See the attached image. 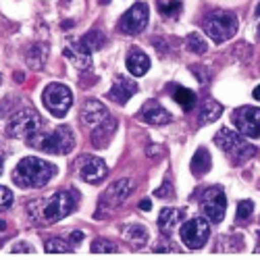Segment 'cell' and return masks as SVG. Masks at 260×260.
I'll use <instances>...</instances> for the list:
<instances>
[{"label": "cell", "mask_w": 260, "mask_h": 260, "mask_svg": "<svg viewBox=\"0 0 260 260\" xmlns=\"http://www.w3.org/2000/svg\"><path fill=\"white\" fill-rule=\"evenodd\" d=\"M252 96H254L256 100H260V85H256V88H254V92H252Z\"/></svg>", "instance_id": "d590c367"}, {"label": "cell", "mask_w": 260, "mask_h": 260, "mask_svg": "<svg viewBox=\"0 0 260 260\" xmlns=\"http://www.w3.org/2000/svg\"><path fill=\"white\" fill-rule=\"evenodd\" d=\"M202 27L212 42L223 44V42H227L237 34V17L229 11H212L202 19Z\"/></svg>", "instance_id": "5b68a950"}, {"label": "cell", "mask_w": 260, "mask_h": 260, "mask_svg": "<svg viewBox=\"0 0 260 260\" xmlns=\"http://www.w3.org/2000/svg\"><path fill=\"white\" fill-rule=\"evenodd\" d=\"M181 242L189 248V250H200L206 246L208 235H210V223L206 219H189L187 223L181 225Z\"/></svg>", "instance_id": "30bf717a"}, {"label": "cell", "mask_w": 260, "mask_h": 260, "mask_svg": "<svg viewBox=\"0 0 260 260\" xmlns=\"http://www.w3.org/2000/svg\"><path fill=\"white\" fill-rule=\"evenodd\" d=\"M54 175H56V167L52 162H46L38 156H27L15 167L13 181H15V185L23 187V189H40Z\"/></svg>", "instance_id": "7a4b0ae2"}, {"label": "cell", "mask_w": 260, "mask_h": 260, "mask_svg": "<svg viewBox=\"0 0 260 260\" xmlns=\"http://www.w3.org/2000/svg\"><path fill=\"white\" fill-rule=\"evenodd\" d=\"M23 252H34V248L29 246V244H17V246H13V254H23Z\"/></svg>", "instance_id": "836d02e7"}, {"label": "cell", "mask_w": 260, "mask_h": 260, "mask_svg": "<svg viewBox=\"0 0 260 260\" xmlns=\"http://www.w3.org/2000/svg\"><path fill=\"white\" fill-rule=\"evenodd\" d=\"M154 252H179V248L175 244H171V242H158L154 246Z\"/></svg>", "instance_id": "d6a6232c"}, {"label": "cell", "mask_w": 260, "mask_h": 260, "mask_svg": "<svg viewBox=\"0 0 260 260\" xmlns=\"http://www.w3.org/2000/svg\"><path fill=\"white\" fill-rule=\"evenodd\" d=\"M108 119H111V113H108V108L98 100H88L81 108V123L88 129H96Z\"/></svg>", "instance_id": "5bb4252c"}, {"label": "cell", "mask_w": 260, "mask_h": 260, "mask_svg": "<svg viewBox=\"0 0 260 260\" xmlns=\"http://www.w3.org/2000/svg\"><path fill=\"white\" fill-rule=\"evenodd\" d=\"M140 119L148 125H167L171 123V113L167 108H162L156 100H148L140 111Z\"/></svg>", "instance_id": "9a60e30c"}, {"label": "cell", "mask_w": 260, "mask_h": 260, "mask_svg": "<svg viewBox=\"0 0 260 260\" xmlns=\"http://www.w3.org/2000/svg\"><path fill=\"white\" fill-rule=\"evenodd\" d=\"M214 144L219 146L235 165H242V162L254 158L256 152H258V150L246 140V136L235 134V132H231V129H227V127H223V129L216 132Z\"/></svg>", "instance_id": "3957f363"}, {"label": "cell", "mask_w": 260, "mask_h": 260, "mask_svg": "<svg viewBox=\"0 0 260 260\" xmlns=\"http://www.w3.org/2000/svg\"><path fill=\"white\" fill-rule=\"evenodd\" d=\"M0 175H3V156H0Z\"/></svg>", "instance_id": "f35d334b"}, {"label": "cell", "mask_w": 260, "mask_h": 260, "mask_svg": "<svg viewBox=\"0 0 260 260\" xmlns=\"http://www.w3.org/2000/svg\"><path fill=\"white\" fill-rule=\"evenodd\" d=\"M158 11L167 17H175L181 11V3L179 0H158Z\"/></svg>", "instance_id": "f1b7e54d"}, {"label": "cell", "mask_w": 260, "mask_h": 260, "mask_svg": "<svg viewBox=\"0 0 260 260\" xmlns=\"http://www.w3.org/2000/svg\"><path fill=\"white\" fill-rule=\"evenodd\" d=\"M77 198L79 196L75 191H56L48 200H34L27 206V212L36 225L48 227L71 214L77 206Z\"/></svg>", "instance_id": "6da1fadb"}, {"label": "cell", "mask_w": 260, "mask_h": 260, "mask_svg": "<svg viewBox=\"0 0 260 260\" xmlns=\"http://www.w3.org/2000/svg\"><path fill=\"white\" fill-rule=\"evenodd\" d=\"M0 79H3V77H0Z\"/></svg>", "instance_id": "60d3db41"}, {"label": "cell", "mask_w": 260, "mask_h": 260, "mask_svg": "<svg viewBox=\"0 0 260 260\" xmlns=\"http://www.w3.org/2000/svg\"><path fill=\"white\" fill-rule=\"evenodd\" d=\"M42 100H44V106L54 115V117H64L69 113V108L73 104V94L67 85L62 83H50L46 85L44 94H42Z\"/></svg>", "instance_id": "ba28073f"}, {"label": "cell", "mask_w": 260, "mask_h": 260, "mask_svg": "<svg viewBox=\"0 0 260 260\" xmlns=\"http://www.w3.org/2000/svg\"><path fill=\"white\" fill-rule=\"evenodd\" d=\"M233 125L240 129V134L252 140H260V108L242 106L233 113Z\"/></svg>", "instance_id": "8fae6325"}, {"label": "cell", "mask_w": 260, "mask_h": 260, "mask_svg": "<svg viewBox=\"0 0 260 260\" xmlns=\"http://www.w3.org/2000/svg\"><path fill=\"white\" fill-rule=\"evenodd\" d=\"M181 216H183V210H179V208H165V210H160L158 229L165 235L173 233V231H175V227H177V223L181 221Z\"/></svg>", "instance_id": "ffe728a7"}, {"label": "cell", "mask_w": 260, "mask_h": 260, "mask_svg": "<svg viewBox=\"0 0 260 260\" xmlns=\"http://www.w3.org/2000/svg\"><path fill=\"white\" fill-rule=\"evenodd\" d=\"M256 252H260V233H258V244H256Z\"/></svg>", "instance_id": "8d00e7d4"}, {"label": "cell", "mask_w": 260, "mask_h": 260, "mask_svg": "<svg viewBox=\"0 0 260 260\" xmlns=\"http://www.w3.org/2000/svg\"><path fill=\"white\" fill-rule=\"evenodd\" d=\"M134 189H136V181L129 179V177H123V179L115 181L108 189H104V193L100 196L96 216H102L106 212H113L115 208H119L129 196H132Z\"/></svg>", "instance_id": "52a82bcc"}, {"label": "cell", "mask_w": 260, "mask_h": 260, "mask_svg": "<svg viewBox=\"0 0 260 260\" xmlns=\"http://www.w3.org/2000/svg\"><path fill=\"white\" fill-rule=\"evenodd\" d=\"M44 248L50 254H71L75 244L71 240H64V237H50V240H46Z\"/></svg>", "instance_id": "d4e9b609"}, {"label": "cell", "mask_w": 260, "mask_h": 260, "mask_svg": "<svg viewBox=\"0 0 260 260\" xmlns=\"http://www.w3.org/2000/svg\"><path fill=\"white\" fill-rule=\"evenodd\" d=\"M127 69H129V73H132V75L142 77L150 69V58L142 50L132 48V50H129V54H127Z\"/></svg>", "instance_id": "ac0fdd59"}, {"label": "cell", "mask_w": 260, "mask_h": 260, "mask_svg": "<svg viewBox=\"0 0 260 260\" xmlns=\"http://www.w3.org/2000/svg\"><path fill=\"white\" fill-rule=\"evenodd\" d=\"M134 94H138V83H134V81H127L125 77H117L115 79V85L111 90H108V98H111L113 102H117V104H125L129 98H132Z\"/></svg>", "instance_id": "2e32d148"}, {"label": "cell", "mask_w": 260, "mask_h": 260, "mask_svg": "<svg viewBox=\"0 0 260 260\" xmlns=\"http://www.w3.org/2000/svg\"><path fill=\"white\" fill-rule=\"evenodd\" d=\"M200 208L204 212V216L212 223H221L225 219V210H227V196L223 187L212 185L202 193L200 200Z\"/></svg>", "instance_id": "9c48e42d"}, {"label": "cell", "mask_w": 260, "mask_h": 260, "mask_svg": "<svg viewBox=\"0 0 260 260\" xmlns=\"http://www.w3.org/2000/svg\"><path fill=\"white\" fill-rule=\"evenodd\" d=\"M29 144L50 154H69L75 148V136L69 125H60L52 134H38V140L29 138Z\"/></svg>", "instance_id": "277c9868"}, {"label": "cell", "mask_w": 260, "mask_h": 260, "mask_svg": "<svg viewBox=\"0 0 260 260\" xmlns=\"http://www.w3.org/2000/svg\"><path fill=\"white\" fill-rule=\"evenodd\" d=\"M256 17H258V19H260V5H258V7H256Z\"/></svg>", "instance_id": "74e56055"}, {"label": "cell", "mask_w": 260, "mask_h": 260, "mask_svg": "<svg viewBox=\"0 0 260 260\" xmlns=\"http://www.w3.org/2000/svg\"><path fill=\"white\" fill-rule=\"evenodd\" d=\"M258 36H260V25H258Z\"/></svg>", "instance_id": "ab89813d"}, {"label": "cell", "mask_w": 260, "mask_h": 260, "mask_svg": "<svg viewBox=\"0 0 260 260\" xmlns=\"http://www.w3.org/2000/svg\"><path fill=\"white\" fill-rule=\"evenodd\" d=\"M27 62L31 64L34 69H40L42 64L46 62V46H42V44H36V46H31V50L27 52Z\"/></svg>", "instance_id": "4316f807"}, {"label": "cell", "mask_w": 260, "mask_h": 260, "mask_svg": "<svg viewBox=\"0 0 260 260\" xmlns=\"http://www.w3.org/2000/svg\"><path fill=\"white\" fill-rule=\"evenodd\" d=\"M104 42H106V38H104V34L102 31H98V29H92V31H88L81 40H77L75 42V48H77V52H81V54H92V52H96V50H100L102 46H104Z\"/></svg>", "instance_id": "e0dca14e"}, {"label": "cell", "mask_w": 260, "mask_h": 260, "mask_svg": "<svg viewBox=\"0 0 260 260\" xmlns=\"http://www.w3.org/2000/svg\"><path fill=\"white\" fill-rule=\"evenodd\" d=\"M210 167H212V158L208 154V150L198 148L196 154H193V158H191V175L193 177H204L210 171Z\"/></svg>", "instance_id": "44dd1931"}, {"label": "cell", "mask_w": 260, "mask_h": 260, "mask_svg": "<svg viewBox=\"0 0 260 260\" xmlns=\"http://www.w3.org/2000/svg\"><path fill=\"white\" fill-rule=\"evenodd\" d=\"M11 206H13V193H11V189L5 187V185H0V212L11 208Z\"/></svg>", "instance_id": "4dcf8cb0"}, {"label": "cell", "mask_w": 260, "mask_h": 260, "mask_svg": "<svg viewBox=\"0 0 260 260\" xmlns=\"http://www.w3.org/2000/svg\"><path fill=\"white\" fill-rule=\"evenodd\" d=\"M92 252L94 254H115V252H119V248L115 242L106 240V237H98V240L92 242Z\"/></svg>", "instance_id": "83f0119b"}, {"label": "cell", "mask_w": 260, "mask_h": 260, "mask_svg": "<svg viewBox=\"0 0 260 260\" xmlns=\"http://www.w3.org/2000/svg\"><path fill=\"white\" fill-rule=\"evenodd\" d=\"M148 19H150V9L146 3H136L132 9H129L121 21H119V29L127 36H136L140 31L146 29L148 25Z\"/></svg>", "instance_id": "7c38bea8"}, {"label": "cell", "mask_w": 260, "mask_h": 260, "mask_svg": "<svg viewBox=\"0 0 260 260\" xmlns=\"http://www.w3.org/2000/svg\"><path fill=\"white\" fill-rule=\"evenodd\" d=\"M42 127H44V121L34 108H23L7 123V134L9 138H34L42 132Z\"/></svg>", "instance_id": "8992f818"}, {"label": "cell", "mask_w": 260, "mask_h": 260, "mask_svg": "<svg viewBox=\"0 0 260 260\" xmlns=\"http://www.w3.org/2000/svg\"><path fill=\"white\" fill-rule=\"evenodd\" d=\"M77 169H79V175L83 181L88 183H98L106 177V162L98 156H81L79 162H77Z\"/></svg>", "instance_id": "4fadbf2b"}, {"label": "cell", "mask_w": 260, "mask_h": 260, "mask_svg": "<svg viewBox=\"0 0 260 260\" xmlns=\"http://www.w3.org/2000/svg\"><path fill=\"white\" fill-rule=\"evenodd\" d=\"M252 212H254V202L252 200H244V202L237 204L235 219L237 221H246V219H250V216H252Z\"/></svg>", "instance_id": "f546056e"}, {"label": "cell", "mask_w": 260, "mask_h": 260, "mask_svg": "<svg viewBox=\"0 0 260 260\" xmlns=\"http://www.w3.org/2000/svg\"><path fill=\"white\" fill-rule=\"evenodd\" d=\"M171 193H173V185H171V179L167 177V179H165V183L154 191V196H158V198H169Z\"/></svg>", "instance_id": "1f68e13d"}, {"label": "cell", "mask_w": 260, "mask_h": 260, "mask_svg": "<svg viewBox=\"0 0 260 260\" xmlns=\"http://www.w3.org/2000/svg\"><path fill=\"white\" fill-rule=\"evenodd\" d=\"M121 233H123V237H125V242L132 246V248H136V250L144 248L146 242H148V231H146V227H142V225H125V227L121 229Z\"/></svg>", "instance_id": "d6986e66"}, {"label": "cell", "mask_w": 260, "mask_h": 260, "mask_svg": "<svg viewBox=\"0 0 260 260\" xmlns=\"http://www.w3.org/2000/svg\"><path fill=\"white\" fill-rule=\"evenodd\" d=\"M221 113H223V106L219 102H214V100L208 98L202 104V111H200V125H206V123L216 121V119L221 117Z\"/></svg>", "instance_id": "cb8c5ba5"}, {"label": "cell", "mask_w": 260, "mask_h": 260, "mask_svg": "<svg viewBox=\"0 0 260 260\" xmlns=\"http://www.w3.org/2000/svg\"><path fill=\"white\" fill-rule=\"evenodd\" d=\"M115 127H117V123H115V119L111 117L108 121H104L100 127L92 129V144H94L96 148H104L108 142H111L113 132H115Z\"/></svg>", "instance_id": "7402d4cb"}, {"label": "cell", "mask_w": 260, "mask_h": 260, "mask_svg": "<svg viewBox=\"0 0 260 260\" xmlns=\"http://www.w3.org/2000/svg\"><path fill=\"white\" fill-rule=\"evenodd\" d=\"M150 208H152V202H150L148 198H144V200L140 202V210H146V212H148Z\"/></svg>", "instance_id": "e575fe53"}, {"label": "cell", "mask_w": 260, "mask_h": 260, "mask_svg": "<svg viewBox=\"0 0 260 260\" xmlns=\"http://www.w3.org/2000/svg\"><path fill=\"white\" fill-rule=\"evenodd\" d=\"M171 96H173V100H175L185 113H189L191 108L196 106V94H193L191 90H187V88H183V85L173 83L171 85Z\"/></svg>", "instance_id": "603a6c76"}, {"label": "cell", "mask_w": 260, "mask_h": 260, "mask_svg": "<svg viewBox=\"0 0 260 260\" xmlns=\"http://www.w3.org/2000/svg\"><path fill=\"white\" fill-rule=\"evenodd\" d=\"M185 48L189 50V52H193V54H204L206 50H208V44H206V40L200 36V34H189L187 38H185Z\"/></svg>", "instance_id": "484cf974"}]
</instances>
